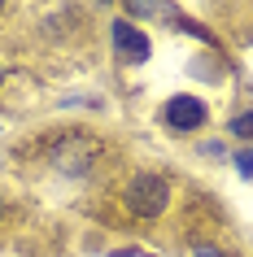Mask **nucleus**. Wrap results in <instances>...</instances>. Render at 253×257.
Returning <instances> with one entry per match:
<instances>
[{
	"mask_svg": "<svg viewBox=\"0 0 253 257\" xmlns=\"http://www.w3.org/2000/svg\"><path fill=\"white\" fill-rule=\"evenodd\" d=\"M0 5H5V0H0Z\"/></svg>",
	"mask_w": 253,
	"mask_h": 257,
	"instance_id": "10",
	"label": "nucleus"
},
{
	"mask_svg": "<svg viewBox=\"0 0 253 257\" xmlns=\"http://www.w3.org/2000/svg\"><path fill=\"white\" fill-rule=\"evenodd\" d=\"M127 5H131L135 14H148V18H157V22H171V27H179V9H175V5H166V0H127Z\"/></svg>",
	"mask_w": 253,
	"mask_h": 257,
	"instance_id": "5",
	"label": "nucleus"
},
{
	"mask_svg": "<svg viewBox=\"0 0 253 257\" xmlns=\"http://www.w3.org/2000/svg\"><path fill=\"white\" fill-rule=\"evenodd\" d=\"M197 257H218V253H214V248H197Z\"/></svg>",
	"mask_w": 253,
	"mask_h": 257,
	"instance_id": "8",
	"label": "nucleus"
},
{
	"mask_svg": "<svg viewBox=\"0 0 253 257\" xmlns=\"http://www.w3.org/2000/svg\"><path fill=\"white\" fill-rule=\"evenodd\" d=\"M166 122H171V131H197L201 122H205V105H201L197 96H175L171 105H166Z\"/></svg>",
	"mask_w": 253,
	"mask_h": 257,
	"instance_id": "4",
	"label": "nucleus"
},
{
	"mask_svg": "<svg viewBox=\"0 0 253 257\" xmlns=\"http://www.w3.org/2000/svg\"><path fill=\"white\" fill-rule=\"evenodd\" d=\"M0 83H5V70H0Z\"/></svg>",
	"mask_w": 253,
	"mask_h": 257,
	"instance_id": "9",
	"label": "nucleus"
},
{
	"mask_svg": "<svg viewBox=\"0 0 253 257\" xmlns=\"http://www.w3.org/2000/svg\"><path fill=\"white\" fill-rule=\"evenodd\" d=\"M166 201H171V183L161 175H140L131 179V188H127V209L140 218H157L161 209H166Z\"/></svg>",
	"mask_w": 253,
	"mask_h": 257,
	"instance_id": "1",
	"label": "nucleus"
},
{
	"mask_svg": "<svg viewBox=\"0 0 253 257\" xmlns=\"http://www.w3.org/2000/svg\"><path fill=\"white\" fill-rule=\"evenodd\" d=\"M236 170H240L244 179H253V149H240V153H236Z\"/></svg>",
	"mask_w": 253,
	"mask_h": 257,
	"instance_id": "7",
	"label": "nucleus"
},
{
	"mask_svg": "<svg viewBox=\"0 0 253 257\" xmlns=\"http://www.w3.org/2000/svg\"><path fill=\"white\" fill-rule=\"evenodd\" d=\"M109 40H114V57H118V61H144L148 57V40L131 27V22H114V27H109Z\"/></svg>",
	"mask_w": 253,
	"mask_h": 257,
	"instance_id": "3",
	"label": "nucleus"
},
{
	"mask_svg": "<svg viewBox=\"0 0 253 257\" xmlns=\"http://www.w3.org/2000/svg\"><path fill=\"white\" fill-rule=\"evenodd\" d=\"M96 153H101V144H96V140L70 136V140H61V144L53 149V162H57V170H66V175H83V170L96 162Z\"/></svg>",
	"mask_w": 253,
	"mask_h": 257,
	"instance_id": "2",
	"label": "nucleus"
},
{
	"mask_svg": "<svg viewBox=\"0 0 253 257\" xmlns=\"http://www.w3.org/2000/svg\"><path fill=\"white\" fill-rule=\"evenodd\" d=\"M231 136L253 140V113H236V118H231Z\"/></svg>",
	"mask_w": 253,
	"mask_h": 257,
	"instance_id": "6",
	"label": "nucleus"
}]
</instances>
